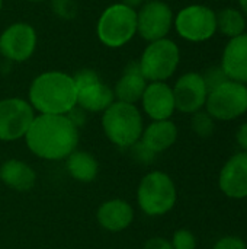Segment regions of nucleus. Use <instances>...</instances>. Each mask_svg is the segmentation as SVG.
<instances>
[{
	"label": "nucleus",
	"mask_w": 247,
	"mask_h": 249,
	"mask_svg": "<svg viewBox=\"0 0 247 249\" xmlns=\"http://www.w3.org/2000/svg\"><path fill=\"white\" fill-rule=\"evenodd\" d=\"M28 149L44 160H66L79 144V127L68 115L36 114L26 136Z\"/></svg>",
	"instance_id": "obj_1"
},
{
	"label": "nucleus",
	"mask_w": 247,
	"mask_h": 249,
	"mask_svg": "<svg viewBox=\"0 0 247 249\" xmlns=\"http://www.w3.org/2000/svg\"><path fill=\"white\" fill-rule=\"evenodd\" d=\"M28 102L36 114L67 115L77 107L73 76L60 70L39 73L29 85Z\"/></svg>",
	"instance_id": "obj_2"
},
{
	"label": "nucleus",
	"mask_w": 247,
	"mask_h": 249,
	"mask_svg": "<svg viewBox=\"0 0 247 249\" xmlns=\"http://www.w3.org/2000/svg\"><path fill=\"white\" fill-rule=\"evenodd\" d=\"M100 124L106 139L122 149H130L138 143L144 130V120L138 107L121 101H115L102 112Z\"/></svg>",
	"instance_id": "obj_3"
},
{
	"label": "nucleus",
	"mask_w": 247,
	"mask_h": 249,
	"mask_svg": "<svg viewBox=\"0 0 247 249\" xmlns=\"http://www.w3.org/2000/svg\"><path fill=\"white\" fill-rule=\"evenodd\" d=\"M96 35L106 48H122L137 35V10L121 3L106 6L98 22Z\"/></svg>",
	"instance_id": "obj_4"
},
{
	"label": "nucleus",
	"mask_w": 247,
	"mask_h": 249,
	"mask_svg": "<svg viewBox=\"0 0 247 249\" xmlns=\"http://www.w3.org/2000/svg\"><path fill=\"white\" fill-rule=\"evenodd\" d=\"M178 191L170 175L151 171L143 177L137 188V203L141 212L151 217L167 214L176 204Z\"/></svg>",
	"instance_id": "obj_5"
},
{
	"label": "nucleus",
	"mask_w": 247,
	"mask_h": 249,
	"mask_svg": "<svg viewBox=\"0 0 247 249\" xmlns=\"http://www.w3.org/2000/svg\"><path fill=\"white\" fill-rule=\"evenodd\" d=\"M137 61L147 82H166L179 67L181 50L173 39L162 38L147 42Z\"/></svg>",
	"instance_id": "obj_6"
},
{
	"label": "nucleus",
	"mask_w": 247,
	"mask_h": 249,
	"mask_svg": "<svg viewBox=\"0 0 247 249\" xmlns=\"http://www.w3.org/2000/svg\"><path fill=\"white\" fill-rule=\"evenodd\" d=\"M173 28L188 42H205L217 34V12L199 3L188 4L175 15Z\"/></svg>",
	"instance_id": "obj_7"
},
{
	"label": "nucleus",
	"mask_w": 247,
	"mask_h": 249,
	"mask_svg": "<svg viewBox=\"0 0 247 249\" xmlns=\"http://www.w3.org/2000/svg\"><path fill=\"white\" fill-rule=\"evenodd\" d=\"M215 121H234L247 112V86L226 80L208 92L204 108Z\"/></svg>",
	"instance_id": "obj_8"
},
{
	"label": "nucleus",
	"mask_w": 247,
	"mask_h": 249,
	"mask_svg": "<svg viewBox=\"0 0 247 249\" xmlns=\"http://www.w3.org/2000/svg\"><path fill=\"white\" fill-rule=\"evenodd\" d=\"M77 90V107L84 112H103L115 102L114 89L93 69H82L73 74Z\"/></svg>",
	"instance_id": "obj_9"
},
{
	"label": "nucleus",
	"mask_w": 247,
	"mask_h": 249,
	"mask_svg": "<svg viewBox=\"0 0 247 249\" xmlns=\"http://www.w3.org/2000/svg\"><path fill=\"white\" fill-rule=\"evenodd\" d=\"M175 13L163 0H146L137 9V35L151 42L167 38L173 28Z\"/></svg>",
	"instance_id": "obj_10"
},
{
	"label": "nucleus",
	"mask_w": 247,
	"mask_h": 249,
	"mask_svg": "<svg viewBox=\"0 0 247 249\" xmlns=\"http://www.w3.org/2000/svg\"><path fill=\"white\" fill-rule=\"evenodd\" d=\"M38 45L36 29L28 22H13L0 34V54L10 63L28 61Z\"/></svg>",
	"instance_id": "obj_11"
},
{
	"label": "nucleus",
	"mask_w": 247,
	"mask_h": 249,
	"mask_svg": "<svg viewBox=\"0 0 247 249\" xmlns=\"http://www.w3.org/2000/svg\"><path fill=\"white\" fill-rule=\"evenodd\" d=\"M35 115L28 99L17 96L0 99V140L15 142L23 139Z\"/></svg>",
	"instance_id": "obj_12"
},
{
	"label": "nucleus",
	"mask_w": 247,
	"mask_h": 249,
	"mask_svg": "<svg viewBox=\"0 0 247 249\" xmlns=\"http://www.w3.org/2000/svg\"><path fill=\"white\" fill-rule=\"evenodd\" d=\"M172 89H173L176 111L192 115L205 108V102L210 90L201 73L188 71L182 74L181 77H178Z\"/></svg>",
	"instance_id": "obj_13"
},
{
	"label": "nucleus",
	"mask_w": 247,
	"mask_h": 249,
	"mask_svg": "<svg viewBox=\"0 0 247 249\" xmlns=\"http://www.w3.org/2000/svg\"><path fill=\"white\" fill-rule=\"evenodd\" d=\"M140 102L151 121L170 120L176 111L173 89L167 82H148Z\"/></svg>",
	"instance_id": "obj_14"
},
{
	"label": "nucleus",
	"mask_w": 247,
	"mask_h": 249,
	"mask_svg": "<svg viewBox=\"0 0 247 249\" xmlns=\"http://www.w3.org/2000/svg\"><path fill=\"white\" fill-rule=\"evenodd\" d=\"M221 193L231 200L247 198V152H237L223 165L218 175Z\"/></svg>",
	"instance_id": "obj_15"
},
{
	"label": "nucleus",
	"mask_w": 247,
	"mask_h": 249,
	"mask_svg": "<svg viewBox=\"0 0 247 249\" xmlns=\"http://www.w3.org/2000/svg\"><path fill=\"white\" fill-rule=\"evenodd\" d=\"M220 66L230 80L247 86V32L229 39Z\"/></svg>",
	"instance_id": "obj_16"
},
{
	"label": "nucleus",
	"mask_w": 247,
	"mask_h": 249,
	"mask_svg": "<svg viewBox=\"0 0 247 249\" xmlns=\"http://www.w3.org/2000/svg\"><path fill=\"white\" fill-rule=\"evenodd\" d=\"M96 219L102 229L112 233L122 232L132 223L134 209L122 198H112L99 206Z\"/></svg>",
	"instance_id": "obj_17"
},
{
	"label": "nucleus",
	"mask_w": 247,
	"mask_h": 249,
	"mask_svg": "<svg viewBox=\"0 0 247 249\" xmlns=\"http://www.w3.org/2000/svg\"><path fill=\"white\" fill-rule=\"evenodd\" d=\"M147 83L148 82L143 76L140 66H138V61L128 63L124 67L122 74L116 80L115 86L112 88L114 95H115V101L137 105V102H140V99L144 93Z\"/></svg>",
	"instance_id": "obj_18"
},
{
	"label": "nucleus",
	"mask_w": 247,
	"mask_h": 249,
	"mask_svg": "<svg viewBox=\"0 0 247 249\" xmlns=\"http://www.w3.org/2000/svg\"><path fill=\"white\" fill-rule=\"evenodd\" d=\"M178 140V127L172 120L151 121L144 127L141 134V144L151 153L157 155L170 149Z\"/></svg>",
	"instance_id": "obj_19"
},
{
	"label": "nucleus",
	"mask_w": 247,
	"mask_h": 249,
	"mask_svg": "<svg viewBox=\"0 0 247 249\" xmlns=\"http://www.w3.org/2000/svg\"><path fill=\"white\" fill-rule=\"evenodd\" d=\"M1 182L13 191L26 193L36 184V172L31 165L19 159H9L0 166Z\"/></svg>",
	"instance_id": "obj_20"
},
{
	"label": "nucleus",
	"mask_w": 247,
	"mask_h": 249,
	"mask_svg": "<svg viewBox=\"0 0 247 249\" xmlns=\"http://www.w3.org/2000/svg\"><path fill=\"white\" fill-rule=\"evenodd\" d=\"M66 169L68 175L79 182H92L98 177L99 163L96 158L84 150H74L66 158Z\"/></svg>",
	"instance_id": "obj_21"
},
{
	"label": "nucleus",
	"mask_w": 247,
	"mask_h": 249,
	"mask_svg": "<svg viewBox=\"0 0 247 249\" xmlns=\"http://www.w3.org/2000/svg\"><path fill=\"white\" fill-rule=\"evenodd\" d=\"M246 16L240 9L224 7L217 13V31L229 39L246 32Z\"/></svg>",
	"instance_id": "obj_22"
},
{
	"label": "nucleus",
	"mask_w": 247,
	"mask_h": 249,
	"mask_svg": "<svg viewBox=\"0 0 247 249\" xmlns=\"http://www.w3.org/2000/svg\"><path fill=\"white\" fill-rule=\"evenodd\" d=\"M191 128L192 131L202 139H208L214 134L215 130V120L205 111L201 109L191 117Z\"/></svg>",
	"instance_id": "obj_23"
},
{
	"label": "nucleus",
	"mask_w": 247,
	"mask_h": 249,
	"mask_svg": "<svg viewBox=\"0 0 247 249\" xmlns=\"http://www.w3.org/2000/svg\"><path fill=\"white\" fill-rule=\"evenodd\" d=\"M52 13L63 19V20H71L77 15V3L74 0H49Z\"/></svg>",
	"instance_id": "obj_24"
},
{
	"label": "nucleus",
	"mask_w": 247,
	"mask_h": 249,
	"mask_svg": "<svg viewBox=\"0 0 247 249\" xmlns=\"http://www.w3.org/2000/svg\"><path fill=\"white\" fill-rule=\"evenodd\" d=\"M170 242L173 249H197V238L188 229H178Z\"/></svg>",
	"instance_id": "obj_25"
},
{
	"label": "nucleus",
	"mask_w": 247,
	"mask_h": 249,
	"mask_svg": "<svg viewBox=\"0 0 247 249\" xmlns=\"http://www.w3.org/2000/svg\"><path fill=\"white\" fill-rule=\"evenodd\" d=\"M201 74H202V77H204V80H205V83H207L208 90H211V89L220 86L221 83H224L226 80H229V77L226 76V73H224V70L221 69L220 64H218V66H210V67H208L204 73H201Z\"/></svg>",
	"instance_id": "obj_26"
},
{
	"label": "nucleus",
	"mask_w": 247,
	"mask_h": 249,
	"mask_svg": "<svg viewBox=\"0 0 247 249\" xmlns=\"http://www.w3.org/2000/svg\"><path fill=\"white\" fill-rule=\"evenodd\" d=\"M211 249H247V244L236 235H227L220 238Z\"/></svg>",
	"instance_id": "obj_27"
},
{
	"label": "nucleus",
	"mask_w": 247,
	"mask_h": 249,
	"mask_svg": "<svg viewBox=\"0 0 247 249\" xmlns=\"http://www.w3.org/2000/svg\"><path fill=\"white\" fill-rule=\"evenodd\" d=\"M131 150H134V155H135V158L140 160V162H143V163H148V162H151L153 159H154V153H151L148 149H146L143 144H141V142H138V143H135L132 147H130Z\"/></svg>",
	"instance_id": "obj_28"
},
{
	"label": "nucleus",
	"mask_w": 247,
	"mask_h": 249,
	"mask_svg": "<svg viewBox=\"0 0 247 249\" xmlns=\"http://www.w3.org/2000/svg\"><path fill=\"white\" fill-rule=\"evenodd\" d=\"M143 249H173L172 247V242L165 239V238H160V236H156V238H150L146 244Z\"/></svg>",
	"instance_id": "obj_29"
},
{
	"label": "nucleus",
	"mask_w": 247,
	"mask_h": 249,
	"mask_svg": "<svg viewBox=\"0 0 247 249\" xmlns=\"http://www.w3.org/2000/svg\"><path fill=\"white\" fill-rule=\"evenodd\" d=\"M236 143L242 149V152H247V121L240 124L236 133Z\"/></svg>",
	"instance_id": "obj_30"
},
{
	"label": "nucleus",
	"mask_w": 247,
	"mask_h": 249,
	"mask_svg": "<svg viewBox=\"0 0 247 249\" xmlns=\"http://www.w3.org/2000/svg\"><path fill=\"white\" fill-rule=\"evenodd\" d=\"M121 3H124V4H127V6H130V7H132V9H138L146 0H119Z\"/></svg>",
	"instance_id": "obj_31"
},
{
	"label": "nucleus",
	"mask_w": 247,
	"mask_h": 249,
	"mask_svg": "<svg viewBox=\"0 0 247 249\" xmlns=\"http://www.w3.org/2000/svg\"><path fill=\"white\" fill-rule=\"evenodd\" d=\"M239 3V9L242 10V13L247 16V0H237Z\"/></svg>",
	"instance_id": "obj_32"
},
{
	"label": "nucleus",
	"mask_w": 247,
	"mask_h": 249,
	"mask_svg": "<svg viewBox=\"0 0 247 249\" xmlns=\"http://www.w3.org/2000/svg\"><path fill=\"white\" fill-rule=\"evenodd\" d=\"M25 1H29V3H41V1H45V0H25Z\"/></svg>",
	"instance_id": "obj_33"
},
{
	"label": "nucleus",
	"mask_w": 247,
	"mask_h": 249,
	"mask_svg": "<svg viewBox=\"0 0 247 249\" xmlns=\"http://www.w3.org/2000/svg\"><path fill=\"white\" fill-rule=\"evenodd\" d=\"M1 10H3V0H0V13H1Z\"/></svg>",
	"instance_id": "obj_34"
},
{
	"label": "nucleus",
	"mask_w": 247,
	"mask_h": 249,
	"mask_svg": "<svg viewBox=\"0 0 247 249\" xmlns=\"http://www.w3.org/2000/svg\"><path fill=\"white\" fill-rule=\"evenodd\" d=\"M0 57H1V54H0Z\"/></svg>",
	"instance_id": "obj_35"
}]
</instances>
